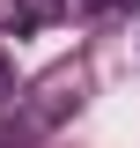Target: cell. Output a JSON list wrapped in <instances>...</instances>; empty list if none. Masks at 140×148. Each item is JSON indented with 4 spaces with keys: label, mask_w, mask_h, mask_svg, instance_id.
<instances>
[{
    "label": "cell",
    "mask_w": 140,
    "mask_h": 148,
    "mask_svg": "<svg viewBox=\"0 0 140 148\" xmlns=\"http://www.w3.org/2000/svg\"><path fill=\"white\" fill-rule=\"evenodd\" d=\"M88 8H125V0H88Z\"/></svg>",
    "instance_id": "277c9868"
},
{
    "label": "cell",
    "mask_w": 140,
    "mask_h": 148,
    "mask_svg": "<svg viewBox=\"0 0 140 148\" xmlns=\"http://www.w3.org/2000/svg\"><path fill=\"white\" fill-rule=\"evenodd\" d=\"M7 96H15V59L0 52V104H7Z\"/></svg>",
    "instance_id": "3957f363"
},
{
    "label": "cell",
    "mask_w": 140,
    "mask_h": 148,
    "mask_svg": "<svg viewBox=\"0 0 140 148\" xmlns=\"http://www.w3.org/2000/svg\"><path fill=\"white\" fill-rule=\"evenodd\" d=\"M67 111H81V89H74V82H52V89H44V104H37V126H59Z\"/></svg>",
    "instance_id": "7a4b0ae2"
},
{
    "label": "cell",
    "mask_w": 140,
    "mask_h": 148,
    "mask_svg": "<svg viewBox=\"0 0 140 148\" xmlns=\"http://www.w3.org/2000/svg\"><path fill=\"white\" fill-rule=\"evenodd\" d=\"M59 15H67V0H15L7 8V37H37V30H52Z\"/></svg>",
    "instance_id": "6da1fadb"
}]
</instances>
